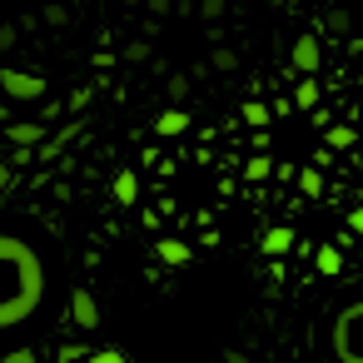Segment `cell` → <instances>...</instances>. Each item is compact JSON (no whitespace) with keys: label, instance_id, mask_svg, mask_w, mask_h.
I'll return each instance as SVG.
<instances>
[{"label":"cell","instance_id":"6da1fadb","mask_svg":"<svg viewBox=\"0 0 363 363\" xmlns=\"http://www.w3.org/2000/svg\"><path fill=\"white\" fill-rule=\"evenodd\" d=\"M60 269L40 234L0 224V338H16L40 328V318L55 308Z\"/></svg>","mask_w":363,"mask_h":363},{"label":"cell","instance_id":"7a4b0ae2","mask_svg":"<svg viewBox=\"0 0 363 363\" xmlns=\"http://www.w3.org/2000/svg\"><path fill=\"white\" fill-rule=\"evenodd\" d=\"M333 348H338V358L363 363V303H353V308L338 313V323H333Z\"/></svg>","mask_w":363,"mask_h":363}]
</instances>
